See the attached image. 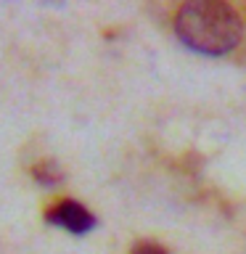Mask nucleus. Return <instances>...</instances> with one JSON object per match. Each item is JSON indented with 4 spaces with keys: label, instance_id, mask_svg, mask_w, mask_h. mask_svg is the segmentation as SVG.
Here are the masks:
<instances>
[{
    "label": "nucleus",
    "instance_id": "f257e3e1",
    "mask_svg": "<svg viewBox=\"0 0 246 254\" xmlns=\"http://www.w3.org/2000/svg\"><path fill=\"white\" fill-rule=\"evenodd\" d=\"M175 35L193 53L228 56L244 37V21L222 0H190L175 16Z\"/></svg>",
    "mask_w": 246,
    "mask_h": 254
},
{
    "label": "nucleus",
    "instance_id": "f03ea898",
    "mask_svg": "<svg viewBox=\"0 0 246 254\" xmlns=\"http://www.w3.org/2000/svg\"><path fill=\"white\" fill-rule=\"evenodd\" d=\"M45 220H48V225L61 228L71 236H87L95 225H98L95 214L87 209L85 204L74 201V198H63V201H59L56 206H51L45 214Z\"/></svg>",
    "mask_w": 246,
    "mask_h": 254
},
{
    "label": "nucleus",
    "instance_id": "7ed1b4c3",
    "mask_svg": "<svg viewBox=\"0 0 246 254\" xmlns=\"http://www.w3.org/2000/svg\"><path fill=\"white\" fill-rule=\"evenodd\" d=\"M32 175H35V180L40 183V186H48V188L59 186V183H61V178H63V175H61V170H59V167H56L53 162H43V164H37V167H35V172H32Z\"/></svg>",
    "mask_w": 246,
    "mask_h": 254
},
{
    "label": "nucleus",
    "instance_id": "20e7f679",
    "mask_svg": "<svg viewBox=\"0 0 246 254\" xmlns=\"http://www.w3.org/2000/svg\"><path fill=\"white\" fill-rule=\"evenodd\" d=\"M130 254H167V249L159 246V244H154V241H138L132 246Z\"/></svg>",
    "mask_w": 246,
    "mask_h": 254
}]
</instances>
